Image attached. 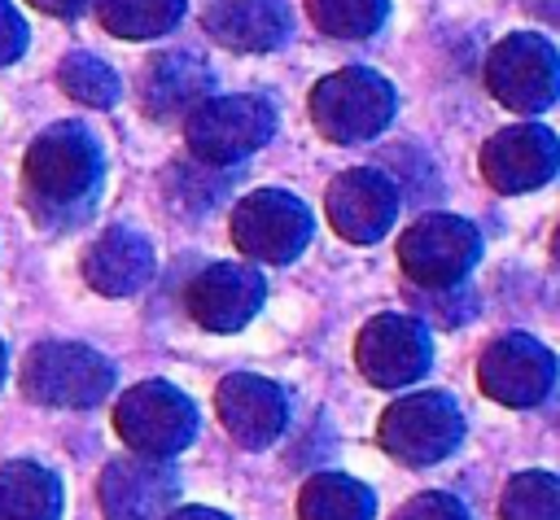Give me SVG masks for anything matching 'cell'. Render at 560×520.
Returning <instances> with one entry per match:
<instances>
[{"mask_svg": "<svg viewBox=\"0 0 560 520\" xmlns=\"http://www.w3.org/2000/svg\"><path fill=\"white\" fill-rule=\"evenodd\" d=\"M302 520H372V494L346 476H315L298 503Z\"/></svg>", "mask_w": 560, "mask_h": 520, "instance_id": "8fae6325", "label": "cell"}, {"mask_svg": "<svg viewBox=\"0 0 560 520\" xmlns=\"http://www.w3.org/2000/svg\"><path fill=\"white\" fill-rule=\"evenodd\" d=\"M171 503H175V476L171 468L149 463V459L109 463L101 481L105 520H166Z\"/></svg>", "mask_w": 560, "mask_h": 520, "instance_id": "7a4b0ae2", "label": "cell"}, {"mask_svg": "<svg viewBox=\"0 0 560 520\" xmlns=\"http://www.w3.org/2000/svg\"><path fill=\"white\" fill-rule=\"evenodd\" d=\"M258 302V284L254 275L245 271H214L197 284V315L214 328H228V323H241Z\"/></svg>", "mask_w": 560, "mask_h": 520, "instance_id": "30bf717a", "label": "cell"}, {"mask_svg": "<svg viewBox=\"0 0 560 520\" xmlns=\"http://www.w3.org/2000/svg\"><path fill=\"white\" fill-rule=\"evenodd\" d=\"M551 385V358L529 341H503L486 354V389L503 402H534Z\"/></svg>", "mask_w": 560, "mask_h": 520, "instance_id": "5b68a950", "label": "cell"}, {"mask_svg": "<svg viewBox=\"0 0 560 520\" xmlns=\"http://www.w3.org/2000/svg\"><path fill=\"white\" fill-rule=\"evenodd\" d=\"M503 520H560V481L547 472H525L503 494Z\"/></svg>", "mask_w": 560, "mask_h": 520, "instance_id": "7c38bea8", "label": "cell"}, {"mask_svg": "<svg viewBox=\"0 0 560 520\" xmlns=\"http://www.w3.org/2000/svg\"><path fill=\"white\" fill-rule=\"evenodd\" d=\"M442 236H433V223L416 232V240L407 245V258H411V271L424 275V280H446L455 271H464V262L477 253V240L468 236V227L459 223H442L438 227Z\"/></svg>", "mask_w": 560, "mask_h": 520, "instance_id": "9c48e42d", "label": "cell"}, {"mask_svg": "<svg viewBox=\"0 0 560 520\" xmlns=\"http://www.w3.org/2000/svg\"><path fill=\"white\" fill-rule=\"evenodd\" d=\"M219 411H223V424L245 441V446H262L276 437L280 419H284V406H280V393L271 385H258V380H228L219 389Z\"/></svg>", "mask_w": 560, "mask_h": 520, "instance_id": "52a82bcc", "label": "cell"}, {"mask_svg": "<svg viewBox=\"0 0 560 520\" xmlns=\"http://www.w3.org/2000/svg\"><path fill=\"white\" fill-rule=\"evenodd\" d=\"M455 437H459V415L451 411V398H438V393L398 402L385 415V446L407 463L442 459L455 446Z\"/></svg>", "mask_w": 560, "mask_h": 520, "instance_id": "6da1fadb", "label": "cell"}, {"mask_svg": "<svg viewBox=\"0 0 560 520\" xmlns=\"http://www.w3.org/2000/svg\"><path fill=\"white\" fill-rule=\"evenodd\" d=\"M302 236H306V218H302V210L293 214H262L258 205H254V214H245L241 218V240L254 249V253H289L293 245H302Z\"/></svg>", "mask_w": 560, "mask_h": 520, "instance_id": "4fadbf2b", "label": "cell"}, {"mask_svg": "<svg viewBox=\"0 0 560 520\" xmlns=\"http://www.w3.org/2000/svg\"><path fill=\"white\" fill-rule=\"evenodd\" d=\"M363 367L372 380L381 385H398V380H411L420 367H424V341L411 323L402 319H376L368 332H363V350H359Z\"/></svg>", "mask_w": 560, "mask_h": 520, "instance_id": "8992f818", "label": "cell"}, {"mask_svg": "<svg viewBox=\"0 0 560 520\" xmlns=\"http://www.w3.org/2000/svg\"><path fill=\"white\" fill-rule=\"evenodd\" d=\"M26 380L31 389L44 398V402H66V406H83L92 398L105 393L109 385V367L88 354V350H74V345H44L35 350L31 367H26Z\"/></svg>", "mask_w": 560, "mask_h": 520, "instance_id": "277c9868", "label": "cell"}, {"mask_svg": "<svg viewBox=\"0 0 560 520\" xmlns=\"http://www.w3.org/2000/svg\"><path fill=\"white\" fill-rule=\"evenodd\" d=\"M118 428L131 437V446H140L149 454H166V450H179L192 437V411L175 389L144 385L122 402Z\"/></svg>", "mask_w": 560, "mask_h": 520, "instance_id": "3957f363", "label": "cell"}, {"mask_svg": "<svg viewBox=\"0 0 560 520\" xmlns=\"http://www.w3.org/2000/svg\"><path fill=\"white\" fill-rule=\"evenodd\" d=\"M398 520H468V516L451 494H420L398 511Z\"/></svg>", "mask_w": 560, "mask_h": 520, "instance_id": "9a60e30c", "label": "cell"}, {"mask_svg": "<svg viewBox=\"0 0 560 520\" xmlns=\"http://www.w3.org/2000/svg\"><path fill=\"white\" fill-rule=\"evenodd\" d=\"M92 280L101 288H136L144 280V249L136 240H122V253H118V240H105L92 258Z\"/></svg>", "mask_w": 560, "mask_h": 520, "instance_id": "5bb4252c", "label": "cell"}, {"mask_svg": "<svg viewBox=\"0 0 560 520\" xmlns=\"http://www.w3.org/2000/svg\"><path fill=\"white\" fill-rule=\"evenodd\" d=\"M166 520H223V516L210 511V507H188V511H171Z\"/></svg>", "mask_w": 560, "mask_h": 520, "instance_id": "2e32d148", "label": "cell"}, {"mask_svg": "<svg viewBox=\"0 0 560 520\" xmlns=\"http://www.w3.org/2000/svg\"><path fill=\"white\" fill-rule=\"evenodd\" d=\"M61 485L35 463H9L0 472V520H57Z\"/></svg>", "mask_w": 560, "mask_h": 520, "instance_id": "ba28073f", "label": "cell"}]
</instances>
